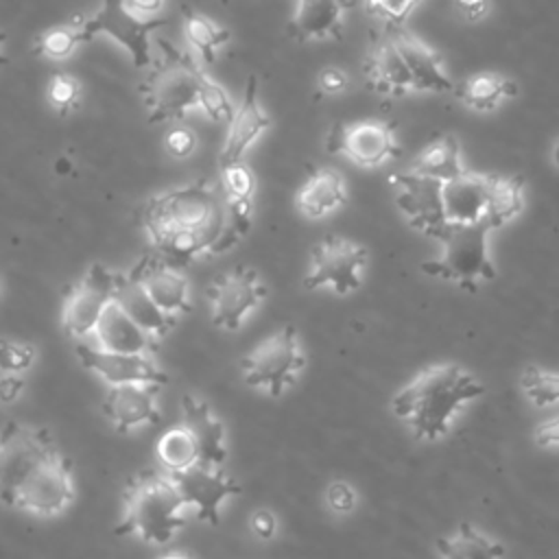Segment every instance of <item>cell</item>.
<instances>
[{
	"instance_id": "c3c4849f",
	"label": "cell",
	"mask_w": 559,
	"mask_h": 559,
	"mask_svg": "<svg viewBox=\"0 0 559 559\" xmlns=\"http://www.w3.org/2000/svg\"><path fill=\"white\" fill-rule=\"evenodd\" d=\"M552 162H555V166L559 168V135H557L555 142H552Z\"/></svg>"
},
{
	"instance_id": "ac0fdd59",
	"label": "cell",
	"mask_w": 559,
	"mask_h": 559,
	"mask_svg": "<svg viewBox=\"0 0 559 559\" xmlns=\"http://www.w3.org/2000/svg\"><path fill=\"white\" fill-rule=\"evenodd\" d=\"M129 275L146 290L153 304L168 317L190 310V284L183 271L155 253H146Z\"/></svg>"
},
{
	"instance_id": "f5cc1de1",
	"label": "cell",
	"mask_w": 559,
	"mask_h": 559,
	"mask_svg": "<svg viewBox=\"0 0 559 559\" xmlns=\"http://www.w3.org/2000/svg\"><path fill=\"white\" fill-rule=\"evenodd\" d=\"M221 2H229V0H221Z\"/></svg>"
},
{
	"instance_id": "d6a6232c",
	"label": "cell",
	"mask_w": 559,
	"mask_h": 559,
	"mask_svg": "<svg viewBox=\"0 0 559 559\" xmlns=\"http://www.w3.org/2000/svg\"><path fill=\"white\" fill-rule=\"evenodd\" d=\"M520 384L528 402L537 408L559 402V373L555 371L528 365L520 376Z\"/></svg>"
},
{
	"instance_id": "bcb514c9",
	"label": "cell",
	"mask_w": 559,
	"mask_h": 559,
	"mask_svg": "<svg viewBox=\"0 0 559 559\" xmlns=\"http://www.w3.org/2000/svg\"><path fill=\"white\" fill-rule=\"evenodd\" d=\"M124 4L135 15L144 17V20H151V17H159L166 0H124Z\"/></svg>"
},
{
	"instance_id": "9a60e30c",
	"label": "cell",
	"mask_w": 559,
	"mask_h": 559,
	"mask_svg": "<svg viewBox=\"0 0 559 559\" xmlns=\"http://www.w3.org/2000/svg\"><path fill=\"white\" fill-rule=\"evenodd\" d=\"M168 474V472H166ZM179 489L183 502L197 511V520L216 526L221 520V504L240 493V485L229 478L221 467L194 463L181 472L168 474Z\"/></svg>"
},
{
	"instance_id": "277c9868",
	"label": "cell",
	"mask_w": 559,
	"mask_h": 559,
	"mask_svg": "<svg viewBox=\"0 0 559 559\" xmlns=\"http://www.w3.org/2000/svg\"><path fill=\"white\" fill-rule=\"evenodd\" d=\"M186 507L188 504L168 474L144 469L124 487L122 518L116 533L164 546L177 535L179 528L186 526Z\"/></svg>"
},
{
	"instance_id": "7c38bea8",
	"label": "cell",
	"mask_w": 559,
	"mask_h": 559,
	"mask_svg": "<svg viewBox=\"0 0 559 559\" xmlns=\"http://www.w3.org/2000/svg\"><path fill=\"white\" fill-rule=\"evenodd\" d=\"M266 286L255 269L236 266L212 280L207 288L212 323L221 330H238L264 301Z\"/></svg>"
},
{
	"instance_id": "f35d334b",
	"label": "cell",
	"mask_w": 559,
	"mask_h": 559,
	"mask_svg": "<svg viewBox=\"0 0 559 559\" xmlns=\"http://www.w3.org/2000/svg\"><path fill=\"white\" fill-rule=\"evenodd\" d=\"M419 2L421 0H367V9L386 26H400Z\"/></svg>"
},
{
	"instance_id": "8fae6325",
	"label": "cell",
	"mask_w": 559,
	"mask_h": 559,
	"mask_svg": "<svg viewBox=\"0 0 559 559\" xmlns=\"http://www.w3.org/2000/svg\"><path fill=\"white\" fill-rule=\"evenodd\" d=\"M325 146L360 168H376L400 155L395 129L384 120L336 122L325 138Z\"/></svg>"
},
{
	"instance_id": "cb8c5ba5",
	"label": "cell",
	"mask_w": 559,
	"mask_h": 559,
	"mask_svg": "<svg viewBox=\"0 0 559 559\" xmlns=\"http://www.w3.org/2000/svg\"><path fill=\"white\" fill-rule=\"evenodd\" d=\"M347 201L345 177L334 168H312L295 192V207L304 218H323Z\"/></svg>"
},
{
	"instance_id": "6da1fadb",
	"label": "cell",
	"mask_w": 559,
	"mask_h": 559,
	"mask_svg": "<svg viewBox=\"0 0 559 559\" xmlns=\"http://www.w3.org/2000/svg\"><path fill=\"white\" fill-rule=\"evenodd\" d=\"M153 253L183 269L192 258L216 253L225 229L221 186L205 179L151 197L140 210Z\"/></svg>"
},
{
	"instance_id": "7dc6e473",
	"label": "cell",
	"mask_w": 559,
	"mask_h": 559,
	"mask_svg": "<svg viewBox=\"0 0 559 559\" xmlns=\"http://www.w3.org/2000/svg\"><path fill=\"white\" fill-rule=\"evenodd\" d=\"M251 528H253V533H255L258 537H262V539L273 537V533H275V518H273V513L266 511V509L255 511V513L251 515Z\"/></svg>"
},
{
	"instance_id": "4dcf8cb0",
	"label": "cell",
	"mask_w": 559,
	"mask_h": 559,
	"mask_svg": "<svg viewBox=\"0 0 559 559\" xmlns=\"http://www.w3.org/2000/svg\"><path fill=\"white\" fill-rule=\"evenodd\" d=\"M181 17L186 41L197 50L203 63H212L216 52L229 41V31L190 7L181 9Z\"/></svg>"
},
{
	"instance_id": "60d3db41",
	"label": "cell",
	"mask_w": 559,
	"mask_h": 559,
	"mask_svg": "<svg viewBox=\"0 0 559 559\" xmlns=\"http://www.w3.org/2000/svg\"><path fill=\"white\" fill-rule=\"evenodd\" d=\"M349 79L347 74L341 70V68H334V66H328L323 68L319 74H317V87L321 94L325 96H336L341 92H345Z\"/></svg>"
},
{
	"instance_id": "816d5d0a",
	"label": "cell",
	"mask_w": 559,
	"mask_h": 559,
	"mask_svg": "<svg viewBox=\"0 0 559 559\" xmlns=\"http://www.w3.org/2000/svg\"><path fill=\"white\" fill-rule=\"evenodd\" d=\"M4 39H7V33H2V31H0V48H2ZM0 63H4V57H2V52H0Z\"/></svg>"
},
{
	"instance_id": "7bdbcfd3",
	"label": "cell",
	"mask_w": 559,
	"mask_h": 559,
	"mask_svg": "<svg viewBox=\"0 0 559 559\" xmlns=\"http://www.w3.org/2000/svg\"><path fill=\"white\" fill-rule=\"evenodd\" d=\"M454 9L467 22H480L491 9V0H454Z\"/></svg>"
},
{
	"instance_id": "8992f818",
	"label": "cell",
	"mask_w": 559,
	"mask_h": 559,
	"mask_svg": "<svg viewBox=\"0 0 559 559\" xmlns=\"http://www.w3.org/2000/svg\"><path fill=\"white\" fill-rule=\"evenodd\" d=\"M491 227L487 223L474 225H443L432 240L439 251L435 258L421 262L426 275L445 280L469 293L478 290L483 282L498 275L489 253Z\"/></svg>"
},
{
	"instance_id": "74e56055",
	"label": "cell",
	"mask_w": 559,
	"mask_h": 559,
	"mask_svg": "<svg viewBox=\"0 0 559 559\" xmlns=\"http://www.w3.org/2000/svg\"><path fill=\"white\" fill-rule=\"evenodd\" d=\"M79 94H81V85L74 76H70V74H55L52 76L50 87H48V96H50V103L57 107V111L61 116L70 114L76 107Z\"/></svg>"
},
{
	"instance_id": "b9f144b4",
	"label": "cell",
	"mask_w": 559,
	"mask_h": 559,
	"mask_svg": "<svg viewBox=\"0 0 559 559\" xmlns=\"http://www.w3.org/2000/svg\"><path fill=\"white\" fill-rule=\"evenodd\" d=\"M197 146V138L190 129H175L166 138V151L173 157H188Z\"/></svg>"
},
{
	"instance_id": "3957f363",
	"label": "cell",
	"mask_w": 559,
	"mask_h": 559,
	"mask_svg": "<svg viewBox=\"0 0 559 559\" xmlns=\"http://www.w3.org/2000/svg\"><path fill=\"white\" fill-rule=\"evenodd\" d=\"M485 384L467 369L445 362L421 369L393 397L391 411L419 441H437L448 435L465 404L480 397Z\"/></svg>"
},
{
	"instance_id": "d6986e66",
	"label": "cell",
	"mask_w": 559,
	"mask_h": 559,
	"mask_svg": "<svg viewBox=\"0 0 559 559\" xmlns=\"http://www.w3.org/2000/svg\"><path fill=\"white\" fill-rule=\"evenodd\" d=\"M157 395L159 384L148 382L109 386L103 397L100 411L111 421L114 430L124 435L142 426L159 424L162 415L157 408Z\"/></svg>"
},
{
	"instance_id": "83f0119b",
	"label": "cell",
	"mask_w": 559,
	"mask_h": 559,
	"mask_svg": "<svg viewBox=\"0 0 559 559\" xmlns=\"http://www.w3.org/2000/svg\"><path fill=\"white\" fill-rule=\"evenodd\" d=\"M515 94H518L515 81L491 70L469 74L459 90L461 103L476 114H491Z\"/></svg>"
},
{
	"instance_id": "603a6c76",
	"label": "cell",
	"mask_w": 559,
	"mask_h": 559,
	"mask_svg": "<svg viewBox=\"0 0 559 559\" xmlns=\"http://www.w3.org/2000/svg\"><path fill=\"white\" fill-rule=\"evenodd\" d=\"M181 426L190 432L197 443L199 463L221 467L227 459L225 448V426L212 413V408L192 395L181 397Z\"/></svg>"
},
{
	"instance_id": "1f68e13d",
	"label": "cell",
	"mask_w": 559,
	"mask_h": 559,
	"mask_svg": "<svg viewBox=\"0 0 559 559\" xmlns=\"http://www.w3.org/2000/svg\"><path fill=\"white\" fill-rule=\"evenodd\" d=\"M155 454L162 463V467L168 474L181 472L194 463H199V452H197V443L190 437V432L179 424L168 428L155 443Z\"/></svg>"
},
{
	"instance_id": "ee69618b",
	"label": "cell",
	"mask_w": 559,
	"mask_h": 559,
	"mask_svg": "<svg viewBox=\"0 0 559 559\" xmlns=\"http://www.w3.org/2000/svg\"><path fill=\"white\" fill-rule=\"evenodd\" d=\"M24 378L20 373H2L0 376V402L11 404L15 402L24 391Z\"/></svg>"
},
{
	"instance_id": "f6af8a7d",
	"label": "cell",
	"mask_w": 559,
	"mask_h": 559,
	"mask_svg": "<svg viewBox=\"0 0 559 559\" xmlns=\"http://www.w3.org/2000/svg\"><path fill=\"white\" fill-rule=\"evenodd\" d=\"M535 441L542 448H550V445H559V415L550 417L546 421H542L535 428Z\"/></svg>"
},
{
	"instance_id": "f907efd6",
	"label": "cell",
	"mask_w": 559,
	"mask_h": 559,
	"mask_svg": "<svg viewBox=\"0 0 559 559\" xmlns=\"http://www.w3.org/2000/svg\"><path fill=\"white\" fill-rule=\"evenodd\" d=\"M70 168H72V162H63V159L57 162V170H59V173H68Z\"/></svg>"
},
{
	"instance_id": "f546056e",
	"label": "cell",
	"mask_w": 559,
	"mask_h": 559,
	"mask_svg": "<svg viewBox=\"0 0 559 559\" xmlns=\"http://www.w3.org/2000/svg\"><path fill=\"white\" fill-rule=\"evenodd\" d=\"M437 552L441 559H502L504 546L463 522L452 535L437 539Z\"/></svg>"
},
{
	"instance_id": "8d00e7d4",
	"label": "cell",
	"mask_w": 559,
	"mask_h": 559,
	"mask_svg": "<svg viewBox=\"0 0 559 559\" xmlns=\"http://www.w3.org/2000/svg\"><path fill=\"white\" fill-rule=\"evenodd\" d=\"M35 362V347L22 341L0 338V369L4 373H22Z\"/></svg>"
},
{
	"instance_id": "e575fe53",
	"label": "cell",
	"mask_w": 559,
	"mask_h": 559,
	"mask_svg": "<svg viewBox=\"0 0 559 559\" xmlns=\"http://www.w3.org/2000/svg\"><path fill=\"white\" fill-rule=\"evenodd\" d=\"M221 192L227 201H253L255 177L242 162L221 166Z\"/></svg>"
},
{
	"instance_id": "e0dca14e",
	"label": "cell",
	"mask_w": 559,
	"mask_h": 559,
	"mask_svg": "<svg viewBox=\"0 0 559 559\" xmlns=\"http://www.w3.org/2000/svg\"><path fill=\"white\" fill-rule=\"evenodd\" d=\"M389 181L393 183V199L400 212L417 231L432 238L445 225L441 210V181L417 177L406 170L391 175Z\"/></svg>"
},
{
	"instance_id": "ffe728a7",
	"label": "cell",
	"mask_w": 559,
	"mask_h": 559,
	"mask_svg": "<svg viewBox=\"0 0 559 559\" xmlns=\"http://www.w3.org/2000/svg\"><path fill=\"white\" fill-rule=\"evenodd\" d=\"M269 127H271V116L266 114V109L260 103L258 79L251 74L245 85L242 100L229 118V127H227V135H225L223 148H221L218 164L227 166V164L242 162L245 153L258 142L260 135H264L269 131Z\"/></svg>"
},
{
	"instance_id": "7a4b0ae2",
	"label": "cell",
	"mask_w": 559,
	"mask_h": 559,
	"mask_svg": "<svg viewBox=\"0 0 559 559\" xmlns=\"http://www.w3.org/2000/svg\"><path fill=\"white\" fill-rule=\"evenodd\" d=\"M365 79L376 94L393 98L454 90L443 57L402 24L386 26L371 39L365 55Z\"/></svg>"
},
{
	"instance_id": "7402d4cb",
	"label": "cell",
	"mask_w": 559,
	"mask_h": 559,
	"mask_svg": "<svg viewBox=\"0 0 559 559\" xmlns=\"http://www.w3.org/2000/svg\"><path fill=\"white\" fill-rule=\"evenodd\" d=\"M487 175L489 173L465 170L441 183V210L445 225L485 223Z\"/></svg>"
},
{
	"instance_id": "2e32d148",
	"label": "cell",
	"mask_w": 559,
	"mask_h": 559,
	"mask_svg": "<svg viewBox=\"0 0 559 559\" xmlns=\"http://www.w3.org/2000/svg\"><path fill=\"white\" fill-rule=\"evenodd\" d=\"M76 356L81 365L94 371L105 384H131V382H148V384H166V371L153 360L151 354H116L98 349L96 345H76Z\"/></svg>"
},
{
	"instance_id": "52a82bcc",
	"label": "cell",
	"mask_w": 559,
	"mask_h": 559,
	"mask_svg": "<svg viewBox=\"0 0 559 559\" xmlns=\"http://www.w3.org/2000/svg\"><path fill=\"white\" fill-rule=\"evenodd\" d=\"M304 365L306 354L301 349L297 328L290 323L264 336L240 360L245 382L253 389H262L271 397H280L288 386H293Z\"/></svg>"
},
{
	"instance_id": "484cf974",
	"label": "cell",
	"mask_w": 559,
	"mask_h": 559,
	"mask_svg": "<svg viewBox=\"0 0 559 559\" xmlns=\"http://www.w3.org/2000/svg\"><path fill=\"white\" fill-rule=\"evenodd\" d=\"M92 334L98 349L116 354H153L157 345V341L135 325L114 301L103 310Z\"/></svg>"
},
{
	"instance_id": "9c48e42d",
	"label": "cell",
	"mask_w": 559,
	"mask_h": 559,
	"mask_svg": "<svg viewBox=\"0 0 559 559\" xmlns=\"http://www.w3.org/2000/svg\"><path fill=\"white\" fill-rule=\"evenodd\" d=\"M367 264L369 251L365 245L345 236H328L310 249L301 284L306 290L328 288L345 297L362 286Z\"/></svg>"
},
{
	"instance_id": "30bf717a",
	"label": "cell",
	"mask_w": 559,
	"mask_h": 559,
	"mask_svg": "<svg viewBox=\"0 0 559 559\" xmlns=\"http://www.w3.org/2000/svg\"><path fill=\"white\" fill-rule=\"evenodd\" d=\"M166 24V17L144 20L129 11L124 0H100L98 11L81 22L83 44L92 41L96 35H109L133 59L135 68H146L151 63V33Z\"/></svg>"
},
{
	"instance_id": "44dd1931",
	"label": "cell",
	"mask_w": 559,
	"mask_h": 559,
	"mask_svg": "<svg viewBox=\"0 0 559 559\" xmlns=\"http://www.w3.org/2000/svg\"><path fill=\"white\" fill-rule=\"evenodd\" d=\"M352 0H295L288 35L297 41H328L343 35Z\"/></svg>"
},
{
	"instance_id": "836d02e7",
	"label": "cell",
	"mask_w": 559,
	"mask_h": 559,
	"mask_svg": "<svg viewBox=\"0 0 559 559\" xmlns=\"http://www.w3.org/2000/svg\"><path fill=\"white\" fill-rule=\"evenodd\" d=\"M83 22V20H81ZM81 22L79 24H61L55 28H48L41 33L35 41V52L44 55L48 59H66L74 52L79 44H83L81 37Z\"/></svg>"
},
{
	"instance_id": "4fadbf2b",
	"label": "cell",
	"mask_w": 559,
	"mask_h": 559,
	"mask_svg": "<svg viewBox=\"0 0 559 559\" xmlns=\"http://www.w3.org/2000/svg\"><path fill=\"white\" fill-rule=\"evenodd\" d=\"M116 275L118 273L96 262L76 284H72L61 310V325L68 336L81 341L94 332L103 310L114 299Z\"/></svg>"
},
{
	"instance_id": "5b68a950",
	"label": "cell",
	"mask_w": 559,
	"mask_h": 559,
	"mask_svg": "<svg viewBox=\"0 0 559 559\" xmlns=\"http://www.w3.org/2000/svg\"><path fill=\"white\" fill-rule=\"evenodd\" d=\"M205 81L207 74L190 55L181 52L170 41L159 39L157 55L151 57L148 72L140 85L148 120H179L188 111L199 109Z\"/></svg>"
},
{
	"instance_id": "d4e9b609",
	"label": "cell",
	"mask_w": 559,
	"mask_h": 559,
	"mask_svg": "<svg viewBox=\"0 0 559 559\" xmlns=\"http://www.w3.org/2000/svg\"><path fill=\"white\" fill-rule=\"evenodd\" d=\"M111 301L118 304V308L155 341L166 336L175 325V317H168L166 312H162L153 304V299L146 295V290L129 273L116 275V288H114Z\"/></svg>"
},
{
	"instance_id": "681fc988",
	"label": "cell",
	"mask_w": 559,
	"mask_h": 559,
	"mask_svg": "<svg viewBox=\"0 0 559 559\" xmlns=\"http://www.w3.org/2000/svg\"><path fill=\"white\" fill-rule=\"evenodd\" d=\"M159 559H192V557L186 555V552H166V555H162Z\"/></svg>"
},
{
	"instance_id": "4316f807",
	"label": "cell",
	"mask_w": 559,
	"mask_h": 559,
	"mask_svg": "<svg viewBox=\"0 0 559 559\" xmlns=\"http://www.w3.org/2000/svg\"><path fill=\"white\" fill-rule=\"evenodd\" d=\"M465 170L467 168L463 162L461 144H459L456 135H452V133H443V135L435 138L430 144H426L415 155L411 166L406 168V173H411V175L435 179L441 183L459 177Z\"/></svg>"
},
{
	"instance_id": "ba28073f",
	"label": "cell",
	"mask_w": 559,
	"mask_h": 559,
	"mask_svg": "<svg viewBox=\"0 0 559 559\" xmlns=\"http://www.w3.org/2000/svg\"><path fill=\"white\" fill-rule=\"evenodd\" d=\"M57 450L48 430L9 421L0 430V502L13 507L22 487Z\"/></svg>"
},
{
	"instance_id": "ab89813d",
	"label": "cell",
	"mask_w": 559,
	"mask_h": 559,
	"mask_svg": "<svg viewBox=\"0 0 559 559\" xmlns=\"http://www.w3.org/2000/svg\"><path fill=\"white\" fill-rule=\"evenodd\" d=\"M325 500L328 507L334 513H349L356 507V493L352 489V485L343 483V480H334L328 491H325Z\"/></svg>"
},
{
	"instance_id": "d590c367",
	"label": "cell",
	"mask_w": 559,
	"mask_h": 559,
	"mask_svg": "<svg viewBox=\"0 0 559 559\" xmlns=\"http://www.w3.org/2000/svg\"><path fill=\"white\" fill-rule=\"evenodd\" d=\"M199 109L214 122H229L231 114H234V105L227 96V92L207 76L205 85H203V92H201V103H199Z\"/></svg>"
},
{
	"instance_id": "f1b7e54d",
	"label": "cell",
	"mask_w": 559,
	"mask_h": 559,
	"mask_svg": "<svg viewBox=\"0 0 559 559\" xmlns=\"http://www.w3.org/2000/svg\"><path fill=\"white\" fill-rule=\"evenodd\" d=\"M524 210V179L518 175H487V205L485 223L491 229H498Z\"/></svg>"
},
{
	"instance_id": "5bb4252c",
	"label": "cell",
	"mask_w": 559,
	"mask_h": 559,
	"mask_svg": "<svg viewBox=\"0 0 559 559\" xmlns=\"http://www.w3.org/2000/svg\"><path fill=\"white\" fill-rule=\"evenodd\" d=\"M72 502V463L57 450L22 487L13 507L39 518H55L63 513Z\"/></svg>"
}]
</instances>
